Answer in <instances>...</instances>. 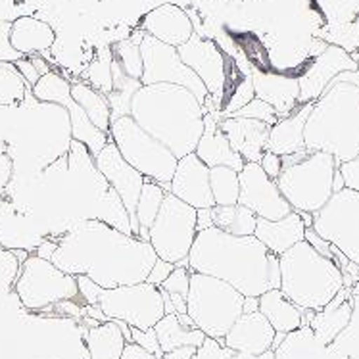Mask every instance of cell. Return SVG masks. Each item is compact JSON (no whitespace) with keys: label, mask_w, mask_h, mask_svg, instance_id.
Segmentation results:
<instances>
[{"label":"cell","mask_w":359,"mask_h":359,"mask_svg":"<svg viewBox=\"0 0 359 359\" xmlns=\"http://www.w3.org/2000/svg\"><path fill=\"white\" fill-rule=\"evenodd\" d=\"M219 129L227 137L229 144L244 161H259L265 152L267 137L271 125L248 118H227L219 119Z\"/></svg>","instance_id":"obj_23"},{"label":"cell","mask_w":359,"mask_h":359,"mask_svg":"<svg viewBox=\"0 0 359 359\" xmlns=\"http://www.w3.org/2000/svg\"><path fill=\"white\" fill-rule=\"evenodd\" d=\"M283 169L275 179L280 194L294 212L317 213L334 194V175L338 163L327 152H296L280 156Z\"/></svg>","instance_id":"obj_6"},{"label":"cell","mask_w":359,"mask_h":359,"mask_svg":"<svg viewBox=\"0 0 359 359\" xmlns=\"http://www.w3.org/2000/svg\"><path fill=\"white\" fill-rule=\"evenodd\" d=\"M275 359H327L329 350L313 334L309 325H302L283 337L279 344L273 348Z\"/></svg>","instance_id":"obj_32"},{"label":"cell","mask_w":359,"mask_h":359,"mask_svg":"<svg viewBox=\"0 0 359 359\" xmlns=\"http://www.w3.org/2000/svg\"><path fill=\"white\" fill-rule=\"evenodd\" d=\"M129 116L177 158L194 152L204 133L205 108L189 88L173 83L142 85Z\"/></svg>","instance_id":"obj_3"},{"label":"cell","mask_w":359,"mask_h":359,"mask_svg":"<svg viewBox=\"0 0 359 359\" xmlns=\"http://www.w3.org/2000/svg\"><path fill=\"white\" fill-rule=\"evenodd\" d=\"M118 327L121 329V332H123V337L127 342H131V325H127V323L123 321H118Z\"/></svg>","instance_id":"obj_59"},{"label":"cell","mask_w":359,"mask_h":359,"mask_svg":"<svg viewBox=\"0 0 359 359\" xmlns=\"http://www.w3.org/2000/svg\"><path fill=\"white\" fill-rule=\"evenodd\" d=\"M131 342L139 344L140 348H144L150 353H154L158 359L163 355L160 342H158V337H156L154 327L152 329H135V327H131Z\"/></svg>","instance_id":"obj_46"},{"label":"cell","mask_w":359,"mask_h":359,"mask_svg":"<svg viewBox=\"0 0 359 359\" xmlns=\"http://www.w3.org/2000/svg\"><path fill=\"white\" fill-rule=\"evenodd\" d=\"M213 223L215 227L236 236H250L256 231L257 217L248 208L235 205H213Z\"/></svg>","instance_id":"obj_35"},{"label":"cell","mask_w":359,"mask_h":359,"mask_svg":"<svg viewBox=\"0 0 359 359\" xmlns=\"http://www.w3.org/2000/svg\"><path fill=\"white\" fill-rule=\"evenodd\" d=\"M140 56H142V85H156V83H173L189 88L204 106L208 100V88L191 67L184 64L177 46L165 44L158 39L144 33L140 41Z\"/></svg>","instance_id":"obj_13"},{"label":"cell","mask_w":359,"mask_h":359,"mask_svg":"<svg viewBox=\"0 0 359 359\" xmlns=\"http://www.w3.org/2000/svg\"><path fill=\"white\" fill-rule=\"evenodd\" d=\"M169 192L196 210L215 205L210 187V168L194 152L179 158L173 179L169 183Z\"/></svg>","instance_id":"obj_18"},{"label":"cell","mask_w":359,"mask_h":359,"mask_svg":"<svg viewBox=\"0 0 359 359\" xmlns=\"http://www.w3.org/2000/svg\"><path fill=\"white\" fill-rule=\"evenodd\" d=\"M12 175H14V161L8 152L6 142L0 140V189H6Z\"/></svg>","instance_id":"obj_50"},{"label":"cell","mask_w":359,"mask_h":359,"mask_svg":"<svg viewBox=\"0 0 359 359\" xmlns=\"http://www.w3.org/2000/svg\"><path fill=\"white\" fill-rule=\"evenodd\" d=\"M352 288L344 286L325 308L313 311L308 325L323 346L329 348L338 334L348 327L352 317Z\"/></svg>","instance_id":"obj_25"},{"label":"cell","mask_w":359,"mask_h":359,"mask_svg":"<svg viewBox=\"0 0 359 359\" xmlns=\"http://www.w3.org/2000/svg\"><path fill=\"white\" fill-rule=\"evenodd\" d=\"M229 116H233V118H248V119H257V121H264L267 125L277 123V111L273 106H269L264 100H259V98H252L250 102H246L242 106L241 110L233 111V114H229ZM223 118H227V116H223Z\"/></svg>","instance_id":"obj_42"},{"label":"cell","mask_w":359,"mask_h":359,"mask_svg":"<svg viewBox=\"0 0 359 359\" xmlns=\"http://www.w3.org/2000/svg\"><path fill=\"white\" fill-rule=\"evenodd\" d=\"M238 359H275V353H273V350L262 353V355H242V353H238Z\"/></svg>","instance_id":"obj_58"},{"label":"cell","mask_w":359,"mask_h":359,"mask_svg":"<svg viewBox=\"0 0 359 359\" xmlns=\"http://www.w3.org/2000/svg\"><path fill=\"white\" fill-rule=\"evenodd\" d=\"M14 292L23 308L31 311L50 309L64 300H81L77 277L62 271L50 259H44L35 252L20 267Z\"/></svg>","instance_id":"obj_9"},{"label":"cell","mask_w":359,"mask_h":359,"mask_svg":"<svg viewBox=\"0 0 359 359\" xmlns=\"http://www.w3.org/2000/svg\"><path fill=\"white\" fill-rule=\"evenodd\" d=\"M111 79H114V88L108 95V102H110L111 108V119L129 116L133 96L142 87V83H140V79H133V77L125 74L123 67L119 66V62L116 58L111 62Z\"/></svg>","instance_id":"obj_34"},{"label":"cell","mask_w":359,"mask_h":359,"mask_svg":"<svg viewBox=\"0 0 359 359\" xmlns=\"http://www.w3.org/2000/svg\"><path fill=\"white\" fill-rule=\"evenodd\" d=\"M194 352H196V346H181V348H175V350L163 352L160 359H191Z\"/></svg>","instance_id":"obj_56"},{"label":"cell","mask_w":359,"mask_h":359,"mask_svg":"<svg viewBox=\"0 0 359 359\" xmlns=\"http://www.w3.org/2000/svg\"><path fill=\"white\" fill-rule=\"evenodd\" d=\"M275 334L277 332L271 327V323L257 309V311L242 313L221 342L242 355H262L273 350Z\"/></svg>","instance_id":"obj_19"},{"label":"cell","mask_w":359,"mask_h":359,"mask_svg":"<svg viewBox=\"0 0 359 359\" xmlns=\"http://www.w3.org/2000/svg\"><path fill=\"white\" fill-rule=\"evenodd\" d=\"M85 344H87L88 359H121L127 340L118 327V321L108 319L87 330Z\"/></svg>","instance_id":"obj_31"},{"label":"cell","mask_w":359,"mask_h":359,"mask_svg":"<svg viewBox=\"0 0 359 359\" xmlns=\"http://www.w3.org/2000/svg\"><path fill=\"white\" fill-rule=\"evenodd\" d=\"M98 308L111 321H123L135 329H152L165 316L160 286L150 283L102 288Z\"/></svg>","instance_id":"obj_11"},{"label":"cell","mask_w":359,"mask_h":359,"mask_svg":"<svg viewBox=\"0 0 359 359\" xmlns=\"http://www.w3.org/2000/svg\"><path fill=\"white\" fill-rule=\"evenodd\" d=\"M238 204L248 208L259 219H280L292 212L290 204L280 194L277 181L265 175L262 165L256 161L244 163V168L238 171Z\"/></svg>","instance_id":"obj_16"},{"label":"cell","mask_w":359,"mask_h":359,"mask_svg":"<svg viewBox=\"0 0 359 359\" xmlns=\"http://www.w3.org/2000/svg\"><path fill=\"white\" fill-rule=\"evenodd\" d=\"M311 229L359 265V192L346 187L334 192L329 202L313 213Z\"/></svg>","instance_id":"obj_12"},{"label":"cell","mask_w":359,"mask_h":359,"mask_svg":"<svg viewBox=\"0 0 359 359\" xmlns=\"http://www.w3.org/2000/svg\"><path fill=\"white\" fill-rule=\"evenodd\" d=\"M14 66L18 67V72L22 74V77L25 79V83H27V87H35V83H37L39 79H41V74L37 72V67H35V64L31 62L29 56H23V58L15 60Z\"/></svg>","instance_id":"obj_52"},{"label":"cell","mask_w":359,"mask_h":359,"mask_svg":"<svg viewBox=\"0 0 359 359\" xmlns=\"http://www.w3.org/2000/svg\"><path fill=\"white\" fill-rule=\"evenodd\" d=\"M257 306H259V302H257L256 296H244V311L242 313H250V311H257Z\"/></svg>","instance_id":"obj_57"},{"label":"cell","mask_w":359,"mask_h":359,"mask_svg":"<svg viewBox=\"0 0 359 359\" xmlns=\"http://www.w3.org/2000/svg\"><path fill=\"white\" fill-rule=\"evenodd\" d=\"M142 37H144V31L140 29L139 33H135V37L118 41V44H114V48H111L114 58L118 60L125 74L133 77V79L142 77V56H140V41H142Z\"/></svg>","instance_id":"obj_40"},{"label":"cell","mask_w":359,"mask_h":359,"mask_svg":"<svg viewBox=\"0 0 359 359\" xmlns=\"http://www.w3.org/2000/svg\"><path fill=\"white\" fill-rule=\"evenodd\" d=\"M156 337L160 342L161 352H169L181 346H196L205 340V334L194 325L187 313H165L154 325Z\"/></svg>","instance_id":"obj_30"},{"label":"cell","mask_w":359,"mask_h":359,"mask_svg":"<svg viewBox=\"0 0 359 359\" xmlns=\"http://www.w3.org/2000/svg\"><path fill=\"white\" fill-rule=\"evenodd\" d=\"M77 286H79V298L83 304H88V306H96L98 304L102 286L96 285L95 280L88 279L87 275H77Z\"/></svg>","instance_id":"obj_48"},{"label":"cell","mask_w":359,"mask_h":359,"mask_svg":"<svg viewBox=\"0 0 359 359\" xmlns=\"http://www.w3.org/2000/svg\"><path fill=\"white\" fill-rule=\"evenodd\" d=\"M189 269L235 286L242 296H256L279 288V256L256 236H236L217 227L198 231L189 254Z\"/></svg>","instance_id":"obj_2"},{"label":"cell","mask_w":359,"mask_h":359,"mask_svg":"<svg viewBox=\"0 0 359 359\" xmlns=\"http://www.w3.org/2000/svg\"><path fill=\"white\" fill-rule=\"evenodd\" d=\"M358 64L353 62L344 50L330 46L319 58L308 67V72L300 79V104L316 102L321 93L327 88L330 81L342 72L355 69Z\"/></svg>","instance_id":"obj_21"},{"label":"cell","mask_w":359,"mask_h":359,"mask_svg":"<svg viewBox=\"0 0 359 359\" xmlns=\"http://www.w3.org/2000/svg\"><path fill=\"white\" fill-rule=\"evenodd\" d=\"M244 296L235 286L204 273L191 271L187 316L205 337L223 340L244 311Z\"/></svg>","instance_id":"obj_7"},{"label":"cell","mask_w":359,"mask_h":359,"mask_svg":"<svg viewBox=\"0 0 359 359\" xmlns=\"http://www.w3.org/2000/svg\"><path fill=\"white\" fill-rule=\"evenodd\" d=\"M108 135L127 163H131L140 175L163 184V189L169 191L179 158L168 147L148 135L131 116L111 119Z\"/></svg>","instance_id":"obj_8"},{"label":"cell","mask_w":359,"mask_h":359,"mask_svg":"<svg viewBox=\"0 0 359 359\" xmlns=\"http://www.w3.org/2000/svg\"><path fill=\"white\" fill-rule=\"evenodd\" d=\"M121 359H158L154 353H150L144 348H140L139 344L135 342H127L123 348V353H121Z\"/></svg>","instance_id":"obj_54"},{"label":"cell","mask_w":359,"mask_h":359,"mask_svg":"<svg viewBox=\"0 0 359 359\" xmlns=\"http://www.w3.org/2000/svg\"><path fill=\"white\" fill-rule=\"evenodd\" d=\"M10 43L22 56L46 54L56 43V33L43 20L23 15V18H18L15 22H12Z\"/></svg>","instance_id":"obj_29"},{"label":"cell","mask_w":359,"mask_h":359,"mask_svg":"<svg viewBox=\"0 0 359 359\" xmlns=\"http://www.w3.org/2000/svg\"><path fill=\"white\" fill-rule=\"evenodd\" d=\"M140 29L150 37L158 39L161 43L171 46H181L194 33V23L177 4H161V6L150 10L140 23Z\"/></svg>","instance_id":"obj_22"},{"label":"cell","mask_w":359,"mask_h":359,"mask_svg":"<svg viewBox=\"0 0 359 359\" xmlns=\"http://www.w3.org/2000/svg\"><path fill=\"white\" fill-rule=\"evenodd\" d=\"M191 286V269L187 265H175L173 271L169 273V277L161 283L160 290H165L169 294H189Z\"/></svg>","instance_id":"obj_45"},{"label":"cell","mask_w":359,"mask_h":359,"mask_svg":"<svg viewBox=\"0 0 359 359\" xmlns=\"http://www.w3.org/2000/svg\"><path fill=\"white\" fill-rule=\"evenodd\" d=\"M111 62H114V54L110 48H104L95 56V60L90 62V66L87 67L85 79L90 87H95L96 90H100L108 96L114 88V79H111Z\"/></svg>","instance_id":"obj_41"},{"label":"cell","mask_w":359,"mask_h":359,"mask_svg":"<svg viewBox=\"0 0 359 359\" xmlns=\"http://www.w3.org/2000/svg\"><path fill=\"white\" fill-rule=\"evenodd\" d=\"M10 29H12V23L0 20V62L14 64L15 60L23 58V56L10 43Z\"/></svg>","instance_id":"obj_47"},{"label":"cell","mask_w":359,"mask_h":359,"mask_svg":"<svg viewBox=\"0 0 359 359\" xmlns=\"http://www.w3.org/2000/svg\"><path fill=\"white\" fill-rule=\"evenodd\" d=\"M306 150L327 152L337 163L359 154V85L344 72L330 81L313 102L304 127Z\"/></svg>","instance_id":"obj_4"},{"label":"cell","mask_w":359,"mask_h":359,"mask_svg":"<svg viewBox=\"0 0 359 359\" xmlns=\"http://www.w3.org/2000/svg\"><path fill=\"white\" fill-rule=\"evenodd\" d=\"M219 119L221 118H217L215 111H205L204 133H202L196 148H194V154L198 156L208 168L227 165V168L241 171L246 161L231 148L227 137L219 129Z\"/></svg>","instance_id":"obj_24"},{"label":"cell","mask_w":359,"mask_h":359,"mask_svg":"<svg viewBox=\"0 0 359 359\" xmlns=\"http://www.w3.org/2000/svg\"><path fill=\"white\" fill-rule=\"evenodd\" d=\"M280 290L304 311H319L344 288L334 259L319 254L306 238L279 256Z\"/></svg>","instance_id":"obj_5"},{"label":"cell","mask_w":359,"mask_h":359,"mask_svg":"<svg viewBox=\"0 0 359 359\" xmlns=\"http://www.w3.org/2000/svg\"><path fill=\"white\" fill-rule=\"evenodd\" d=\"M262 169L265 171V175L271 177V179H277L280 175V169H283V158L279 154H275V152H269V150H265L264 156H262V160L257 161Z\"/></svg>","instance_id":"obj_53"},{"label":"cell","mask_w":359,"mask_h":359,"mask_svg":"<svg viewBox=\"0 0 359 359\" xmlns=\"http://www.w3.org/2000/svg\"><path fill=\"white\" fill-rule=\"evenodd\" d=\"M27 83L12 62H0V106H18L23 102Z\"/></svg>","instance_id":"obj_39"},{"label":"cell","mask_w":359,"mask_h":359,"mask_svg":"<svg viewBox=\"0 0 359 359\" xmlns=\"http://www.w3.org/2000/svg\"><path fill=\"white\" fill-rule=\"evenodd\" d=\"M148 242L152 244L156 256L160 259L189 267V254L198 235L196 208L184 204L183 200L168 192L154 223L148 229Z\"/></svg>","instance_id":"obj_10"},{"label":"cell","mask_w":359,"mask_h":359,"mask_svg":"<svg viewBox=\"0 0 359 359\" xmlns=\"http://www.w3.org/2000/svg\"><path fill=\"white\" fill-rule=\"evenodd\" d=\"M257 302H259L257 309L271 323L275 332H280V334H288L292 330L300 329L302 325H308L313 316V311H304L294 302L288 300L280 288L267 290L257 298Z\"/></svg>","instance_id":"obj_28"},{"label":"cell","mask_w":359,"mask_h":359,"mask_svg":"<svg viewBox=\"0 0 359 359\" xmlns=\"http://www.w3.org/2000/svg\"><path fill=\"white\" fill-rule=\"evenodd\" d=\"M31 93L41 102H54L66 108L69 114V121H72V139L83 142L93 156L98 154L106 147V142L110 140V135L100 131L88 119L79 104L75 102L72 96V81H67L58 72H48L46 75H43L35 83V87H31Z\"/></svg>","instance_id":"obj_14"},{"label":"cell","mask_w":359,"mask_h":359,"mask_svg":"<svg viewBox=\"0 0 359 359\" xmlns=\"http://www.w3.org/2000/svg\"><path fill=\"white\" fill-rule=\"evenodd\" d=\"M338 171H340V175L344 179L346 189H352V191L359 192V154L350 161L340 163Z\"/></svg>","instance_id":"obj_49"},{"label":"cell","mask_w":359,"mask_h":359,"mask_svg":"<svg viewBox=\"0 0 359 359\" xmlns=\"http://www.w3.org/2000/svg\"><path fill=\"white\" fill-rule=\"evenodd\" d=\"M352 317L332 344L327 348L329 353L340 355V358H359V290L352 292Z\"/></svg>","instance_id":"obj_37"},{"label":"cell","mask_w":359,"mask_h":359,"mask_svg":"<svg viewBox=\"0 0 359 359\" xmlns=\"http://www.w3.org/2000/svg\"><path fill=\"white\" fill-rule=\"evenodd\" d=\"M210 187H212L215 205H235L238 204L241 183L238 171L227 165L210 168Z\"/></svg>","instance_id":"obj_36"},{"label":"cell","mask_w":359,"mask_h":359,"mask_svg":"<svg viewBox=\"0 0 359 359\" xmlns=\"http://www.w3.org/2000/svg\"><path fill=\"white\" fill-rule=\"evenodd\" d=\"M58 238L50 262L69 275H87L102 288L144 283L156 264L154 248L100 219H83Z\"/></svg>","instance_id":"obj_1"},{"label":"cell","mask_w":359,"mask_h":359,"mask_svg":"<svg viewBox=\"0 0 359 359\" xmlns=\"http://www.w3.org/2000/svg\"><path fill=\"white\" fill-rule=\"evenodd\" d=\"M191 359H238V353L227 348L221 340L205 337Z\"/></svg>","instance_id":"obj_44"},{"label":"cell","mask_w":359,"mask_h":359,"mask_svg":"<svg viewBox=\"0 0 359 359\" xmlns=\"http://www.w3.org/2000/svg\"><path fill=\"white\" fill-rule=\"evenodd\" d=\"M311 108H313V102H304L290 116L277 119V123H273L271 129H269L265 150L279 156L304 152L306 150L304 127H306Z\"/></svg>","instance_id":"obj_26"},{"label":"cell","mask_w":359,"mask_h":359,"mask_svg":"<svg viewBox=\"0 0 359 359\" xmlns=\"http://www.w3.org/2000/svg\"><path fill=\"white\" fill-rule=\"evenodd\" d=\"M95 163L98 171L106 177V181L114 187L119 198L123 202L125 210L131 217L133 235H139V221H137V202H139L140 191L147 177L140 175L131 163H127L125 158L119 154L118 147L114 140H108L106 147L95 156Z\"/></svg>","instance_id":"obj_17"},{"label":"cell","mask_w":359,"mask_h":359,"mask_svg":"<svg viewBox=\"0 0 359 359\" xmlns=\"http://www.w3.org/2000/svg\"><path fill=\"white\" fill-rule=\"evenodd\" d=\"M20 267H22V262L18 259L14 250L4 248L0 244V288L2 290H10L14 288L15 279L20 275Z\"/></svg>","instance_id":"obj_43"},{"label":"cell","mask_w":359,"mask_h":359,"mask_svg":"<svg viewBox=\"0 0 359 359\" xmlns=\"http://www.w3.org/2000/svg\"><path fill=\"white\" fill-rule=\"evenodd\" d=\"M252 87H254L256 98L273 106L279 119L290 116L300 106V81L298 77L254 69Z\"/></svg>","instance_id":"obj_20"},{"label":"cell","mask_w":359,"mask_h":359,"mask_svg":"<svg viewBox=\"0 0 359 359\" xmlns=\"http://www.w3.org/2000/svg\"><path fill=\"white\" fill-rule=\"evenodd\" d=\"M72 96L79 104L88 119L104 133H110L111 125V108L108 102V96L90 87L87 81L72 83Z\"/></svg>","instance_id":"obj_33"},{"label":"cell","mask_w":359,"mask_h":359,"mask_svg":"<svg viewBox=\"0 0 359 359\" xmlns=\"http://www.w3.org/2000/svg\"><path fill=\"white\" fill-rule=\"evenodd\" d=\"M173 267H175V264H169L165 259H160V257H158L156 264L152 265L150 273H148L147 283H150V285L154 286H161V283L169 277V273L173 271Z\"/></svg>","instance_id":"obj_51"},{"label":"cell","mask_w":359,"mask_h":359,"mask_svg":"<svg viewBox=\"0 0 359 359\" xmlns=\"http://www.w3.org/2000/svg\"><path fill=\"white\" fill-rule=\"evenodd\" d=\"M168 192L169 191L163 189V184L156 183L152 179H144L139 202H137V221H139V227L150 229V225L154 223L156 215L160 212V205Z\"/></svg>","instance_id":"obj_38"},{"label":"cell","mask_w":359,"mask_h":359,"mask_svg":"<svg viewBox=\"0 0 359 359\" xmlns=\"http://www.w3.org/2000/svg\"><path fill=\"white\" fill-rule=\"evenodd\" d=\"M210 227H215L212 208H200V210H196V229L204 231V229Z\"/></svg>","instance_id":"obj_55"},{"label":"cell","mask_w":359,"mask_h":359,"mask_svg":"<svg viewBox=\"0 0 359 359\" xmlns=\"http://www.w3.org/2000/svg\"><path fill=\"white\" fill-rule=\"evenodd\" d=\"M177 50L181 60L198 75L204 87L208 88V100L204 104L205 111L212 106L221 108L229 83V72L227 58L223 56L219 46L210 39L200 37L198 33H192V37L181 46H177Z\"/></svg>","instance_id":"obj_15"},{"label":"cell","mask_w":359,"mask_h":359,"mask_svg":"<svg viewBox=\"0 0 359 359\" xmlns=\"http://www.w3.org/2000/svg\"><path fill=\"white\" fill-rule=\"evenodd\" d=\"M254 236L264 244L275 256L285 254L286 250H290L294 244L304 241L306 236V225L302 221L300 213L290 212L280 219H259L257 217L256 231Z\"/></svg>","instance_id":"obj_27"}]
</instances>
